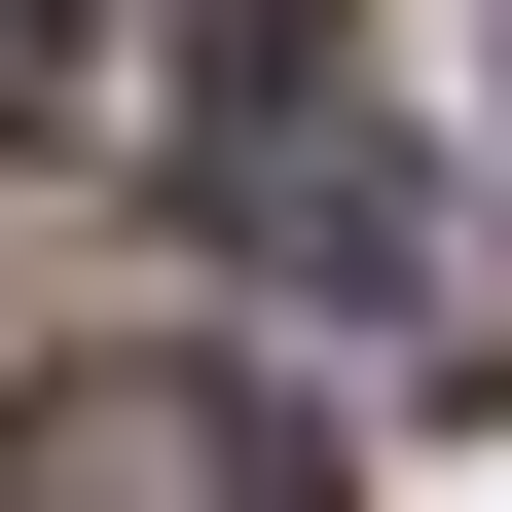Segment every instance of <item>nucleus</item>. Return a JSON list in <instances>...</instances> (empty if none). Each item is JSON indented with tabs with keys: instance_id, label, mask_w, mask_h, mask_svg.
<instances>
[{
	"instance_id": "nucleus-1",
	"label": "nucleus",
	"mask_w": 512,
	"mask_h": 512,
	"mask_svg": "<svg viewBox=\"0 0 512 512\" xmlns=\"http://www.w3.org/2000/svg\"><path fill=\"white\" fill-rule=\"evenodd\" d=\"M37 512H330V439L256 403L220 330H110V366H37V439H0Z\"/></svg>"
},
{
	"instance_id": "nucleus-2",
	"label": "nucleus",
	"mask_w": 512,
	"mask_h": 512,
	"mask_svg": "<svg viewBox=\"0 0 512 512\" xmlns=\"http://www.w3.org/2000/svg\"><path fill=\"white\" fill-rule=\"evenodd\" d=\"M110 74V0H0V147H37V110H74Z\"/></svg>"
}]
</instances>
